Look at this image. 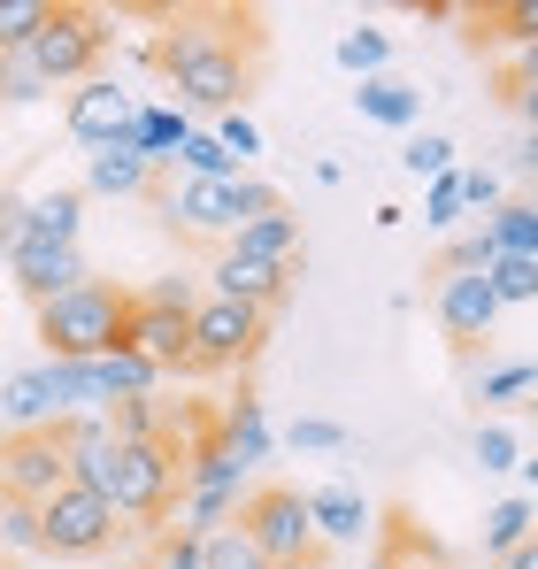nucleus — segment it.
Masks as SVG:
<instances>
[{"label": "nucleus", "instance_id": "f257e3e1", "mask_svg": "<svg viewBox=\"0 0 538 569\" xmlns=\"http://www.w3.org/2000/svg\"><path fill=\"white\" fill-rule=\"evenodd\" d=\"M155 70H162L170 108H185L192 123H216V116L247 108V86H255V31H247L239 16H178V23L155 39Z\"/></svg>", "mask_w": 538, "mask_h": 569}, {"label": "nucleus", "instance_id": "f03ea898", "mask_svg": "<svg viewBox=\"0 0 538 569\" xmlns=\"http://www.w3.org/2000/svg\"><path fill=\"white\" fill-rule=\"evenodd\" d=\"M70 485H86L116 516V531H155L178 508V447H170V431L162 439H108L70 462Z\"/></svg>", "mask_w": 538, "mask_h": 569}, {"label": "nucleus", "instance_id": "7ed1b4c3", "mask_svg": "<svg viewBox=\"0 0 538 569\" xmlns=\"http://www.w3.org/2000/svg\"><path fill=\"white\" fill-rule=\"evenodd\" d=\"M123 308H131V292L108 284V278H86L78 292L47 300V308H39L47 362H100V355H116V347H123Z\"/></svg>", "mask_w": 538, "mask_h": 569}, {"label": "nucleus", "instance_id": "20e7f679", "mask_svg": "<svg viewBox=\"0 0 538 569\" xmlns=\"http://www.w3.org/2000/svg\"><path fill=\"white\" fill-rule=\"evenodd\" d=\"M269 323H277V316L247 308V300H216V292H200L192 316H185V378L247 370V362L269 347Z\"/></svg>", "mask_w": 538, "mask_h": 569}, {"label": "nucleus", "instance_id": "39448f33", "mask_svg": "<svg viewBox=\"0 0 538 569\" xmlns=\"http://www.w3.org/2000/svg\"><path fill=\"white\" fill-rule=\"evenodd\" d=\"M247 539H255V555L269 569H308L316 562V531H308V500L292 492V485H247V500H239V516H231Z\"/></svg>", "mask_w": 538, "mask_h": 569}, {"label": "nucleus", "instance_id": "423d86ee", "mask_svg": "<svg viewBox=\"0 0 538 569\" xmlns=\"http://www.w3.org/2000/svg\"><path fill=\"white\" fill-rule=\"evenodd\" d=\"M108 16L100 8H47L39 39H31V62L54 78V86H86L100 78V54H108Z\"/></svg>", "mask_w": 538, "mask_h": 569}, {"label": "nucleus", "instance_id": "0eeeda50", "mask_svg": "<svg viewBox=\"0 0 538 569\" xmlns=\"http://www.w3.org/2000/svg\"><path fill=\"white\" fill-rule=\"evenodd\" d=\"M116 547V516L92 500L86 485H62L54 500H39V555H62V562H92Z\"/></svg>", "mask_w": 538, "mask_h": 569}, {"label": "nucleus", "instance_id": "6e6552de", "mask_svg": "<svg viewBox=\"0 0 538 569\" xmlns=\"http://www.w3.org/2000/svg\"><path fill=\"white\" fill-rule=\"evenodd\" d=\"M62 485H70V462H62L54 431H8V439H0V500L39 508V500H54Z\"/></svg>", "mask_w": 538, "mask_h": 569}, {"label": "nucleus", "instance_id": "1a4fd4ad", "mask_svg": "<svg viewBox=\"0 0 538 569\" xmlns=\"http://www.w3.org/2000/svg\"><path fill=\"white\" fill-rule=\"evenodd\" d=\"M131 108H139V93H131L123 78H86V86L70 93V108H62V123H70V139H78L86 154H100V147H123Z\"/></svg>", "mask_w": 538, "mask_h": 569}, {"label": "nucleus", "instance_id": "9d476101", "mask_svg": "<svg viewBox=\"0 0 538 569\" xmlns=\"http://www.w3.org/2000/svg\"><path fill=\"white\" fill-rule=\"evenodd\" d=\"M8 270H16V292H23L31 308H47V300H62V292H78V284L92 278L78 247H47V239H23V247L8 254Z\"/></svg>", "mask_w": 538, "mask_h": 569}, {"label": "nucleus", "instance_id": "9b49d317", "mask_svg": "<svg viewBox=\"0 0 538 569\" xmlns=\"http://www.w3.org/2000/svg\"><path fill=\"white\" fill-rule=\"evenodd\" d=\"M162 216L178 223L185 239H231L239 231V208H231V178L208 186V178H178L162 192Z\"/></svg>", "mask_w": 538, "mask_h": 569}, {"label": "nucleus", "instance_id": "f8f14e48", "mask_svg": "<svg viewBox=\"0 0 538 569\" xmlns=\"http://www.w3.org/2000/svg\"><path fill=\"white\" fill-rule=\"evenodd\" d=\"M439 323H447L454 347H469L500 323V300H492L485 270H439Z\"/></svg>", "mask_w": 538, "mask_h": 569}, {"label": "nucleus", "instance_id": "ddd939ff", "mask_svg": "<svg viewBox=\"0 0 538 569\" xmlns=\"http://www.w3.org/2000/svg\"><path fill=\"white\" fill-rule=\"evenodd\" d=\"M123 347H131L139 362H155L162 378H185V316L178 308H147V300L131 292V308H123Z\"/></svg>", "mask_w": 538, "mask_h": 569}, {"label": "nucleus", "instance_id": "4468645a", "mask_svg": "<svg viewBox=\"0 0 538 569\" xmlns=\"http://www.w3.org/2000/svg\"><path fill=\"white\" fill-rule=\"evenodd\" d=\"M216 447H223L247 477L277 455V423H269V408L255 400V392H239V400H223V408H216Z\"/></svg>", "mask_w": 538, "mask_h": 569}, {"label": "nucleus", "instance_id": "2eb2a0df", "mask_svg": "<svg viewBox=\"0 0 538 569\" xmlns=\"http://www.w3.org/2000/svg\"><path fill=\"white\" fill-rule=\"evenodd\" d=\"M223 254H247V262H269V270L300 278V216L269 208V216H255V223H239V231L223 239Z\"/></svg>", "mask_w": 538, "mask_h": 569}, {"label": "nucleus", "instance_id": "dca6fc26", "mask_svg": "<svg viewBox=\"0 0 538 569\" xmlns=\"http://www.w3.org/2000/svg\"><path fill=\"white\" fill-rule=\"evenodd\" d=\"M208 292H216V300H247V308L277 316V308H285V292H292V278H285V270H269V262H247V254H216Z\"/></svg>", "mask_w": 538, "mask_h": 569}, {"label": "nucleus", "instance_id": "f3484780", "mask_svg": "<svg viewBox=\"0 0 538 569\" xmlns=\"http://www.w3.org/2000/svg\"><path fill=\"white\" fill-rule=\"evenodd\" d=\"M185 131H192V116L185 108H170V100H147L139 93V108H131V131H123V147L147 162V170H170V154L185 147Z\"/></svg>", "mask_w": 538, "mask_h": 569}, {"label": "nucleus", "instance_id": "a211bd4d", "mask_svg": "<svg viewBox=\"0 0 538 569\" xmlns=\"http://www.w3.org/2000/svg\"><path fill=\"white\" fill-rule=\"evenodd\" d=\"M308 500V531L316 539H331V547H361V531H369V500H361L355 485H316V492H300Z\"/></svg>", "mask_w": 538, "mask_h": 569}, {"label": "nucleus", "instance_id": "6ab92c4d", "mask_svg": "<svg viewBox=\"0 0 538 569\" xmlns=\"http://www.w3.org/2000/svg\"><path fill=\"white\" fill-rule=\"evenodd\" d=\"M0 423L8 431H54L62 423V408L47 392V362H31V370H16V378L0 385Z\"/></svg>", "mask_w": 538, "mask_h": 569}, {"label": "nucleus", "instance_id": "aec40b11", "mask_svg": "<svg viewBox=\"0 0 538 569\" xmlns=\"http://www.w3.org/2000/svg\"><path fill=\"white\" fill-rule=\"evenodd\" d=\"M23 216H31V231H23V239H47V247H78V231H86V192H78V186L23 192Z\"/></svg>", "mask_w": 538, "mask_h": 569}, {"label": "nucleus", "instance_id": "412c9836", "mask_svg": "<svg viewBox=\"0 0 538 569\" xmlns=\"http://www.w3.org/2000/svg\"><path fill=\"white\" fill-rule=\"evenodd\" d=\"M355 108L369 116V123H385V131H416V116H424V93L408 86V78H361L355 86Z\"/></svg>", "mask_w": 538, "mask_h": 569}, {"label": "nucleus", "instance_id": "4be33fe9", "mask_svg": "<svg viewBox=\"0 0 538 569\" xmlns=\"http://www.w3.org/2000/svg\"><path fill=\"white\" fill-rule=\"evenodd\" d=\"M155 186V170L131 154V147H100V154H86V186L78 192H100V200H131V192Z\"/></svg>", "mask_w": 538, "mask_h": 569}, {"label": "nucleus", "instance_id": "5701e85b", "mask_svg": "<svg viewBox=\"0 0 538 569\" xmlns=\"http://www.w3.org/2000/svg\"><path fill=\"white\" fill-rule=\"evenodd\" d=\"M477 231H485V247H492V254H538V208L524 200V192H516V200H500Z\"/></svg>", "mask_w": 538, "mask_h": 569}, {"label": "nucleus", "instance_id": "b1692460", "mask_svg": "<svg viewBox=\"0 0 538 569\" xmlns=\"http://www.w3.org/2000/svg\"><path fill=\"white\" fill-rule=\"evenodd\" d=\"M92 378H100V400H147V392H162V370H155V362H139L131 347L100 355V362H92Z\"/></svg>", "mask_w": 538, "mask_h": 569}, {"label": "nucleus", "instance_id": "393cba45", "mask_svg": "<svg viewBox=\"0 0 538 569\" xmlns=\"http://www.w3.org/2000/svg\"><path fill=\"white\" fill-rule=\"evenodd\" d=\"M170 170H178V178H208V186H223V178H247V170H239V162L216 147V131H208V123H192V131H185V147L170 154Z\"/></svg>", "mask_w": 538, "mask_h": 569}, {"label": "nucleus", "instance_id": "a878e982", "mask_svg": "<svg viewBox=\"0 0 538 569\" xmlns=\"http://www.w3.org/2000/svg\"><path fill=\"white\" fill-rule=\"evenodd\" d=\"M339 70L347 78H385L392 70V31H377V23H355V31H339Z\"/></svg>", "mask_w": 538, "mask_h": 569}, {"label": "nucleus", "instance_id": "bb28decb", "mask_svg": "<svg viewBox=\"0 0 538 569\" xmlns=\"http://www.w3.org/2000/svg\"><path fill=\"white\" fill-rule=\"evenodd\" d=\"M47 392H54L62 416H100V408H108V400H100V378H92V362H47Z\"/></svg>", "mask_w": 538, "mask_h": 569}, {"label": "nucleus", "instance_id": "cd10ccee", "mask_svg": "<svg viewBox=\"0 0 538 569\" xmlns=\"http://www.w3.org/2000/svg\"><path fill=\"white\" fill-rule=\"evenodd\" d=\"M485 284H492L500 308H531L538 300V254H492L485 262Z\"/></svg>", "mask_w": 538, "mask_h": 569}, {"label": "nucleus", "instance_id": "c85d7f7f", "mask_svg": "<svg viewBox=\"0 0 538 569\" xmlns=\"http://www.w3.org/2000/svg\"><path fill=\"white\" fill-rule=\"evenodd\" d=\"M400 170L408 178H447V170H461V147H454L447 131H408V147H400Z\"/></svg>", "mask_w": 538, "mask_h": 569}, {"label": "nucleus", "instance_id": "c756f323", "mask_svg": "<svg viewBox=\"0 0 538 569\" xmlns=\"http://www.w3.org/2000/svg\"><path fill=\"white\" fill-rule=\"evenodd\" d=\"M100 416H108V439H162V431H170V408H162L155 392H147V400H108Z\"/></svg>", "mask_w": 538, "mask_h": 569}, {"label": "nucleus", "instance_id": "7c9ffc66", "mask_svg": "<svg viewBox=\"0 0 538 569\" xmlns=\"http://www.w3.org/2000/svg\"><path fill=\"white\" fill-rule=\"evenodd\" d=\"M516 547H531V500H524V492H508V500L485 516V555H500V562H508Z\"/></svg>", "mask_w": 538, "mask_h": 569}, {"label": "nucleus", "instance_id": "2f4dec72", "mask_svg": "<svg viewBox=\"0 0 538 569\" xmlns=\"http://www.w3.org/2000/svg\"><path fill=\"white\" fill-rule=\"evenodd\" d=\"M54 93V78L31 62V47H16V54H0V100H16V108H31V100Z\"/></svg>", "mask_w": 538, "mask_h": 569}, {"label": "nucleus", "instance_id": "473e14b6", "mask_svg": "<svg viewBox=\"0 0 538 569\" xmlns=\"http://www.w3.org/2000/svg\"><path fill=\"white\" fill-rule=\"evenodd\" d=\"M469 455H477V470H492V477H516V470H524V439H516L508 423H477Z\"/></svg>", "mask_w": 538, "mask_h": 569}, {"label": "nucleus", "instance_id": "72a5a7b5", "mask_svg": "<svg viewBox=\"0 0 538 569\" xmlns=\"http://www.w3.org/2000/svg\"><path fill=\"white\" fill-rule=\"evenodd\" d=\"M377 562H385V569H447V555H439V547H431V539H424L416 523H392V531H385V555H377Z\"/></svg>", "mask_w": 538, "mask_h": 569}, {"label": "nucleus", "instance_id": "f704fd0d", "mask_svg": "<svg viewBox=\"0 0 538 569\" xmlns=\"http://www.w3.org/2000/svg\"><path fill=\"white\" fill-rule=\"evenodd\" d=\"M200 569H269V562L255 555V539H247L239 523H223V531L200 539Z\"/></svg>", "mask_w": 538, "mask_h": 569}, {"label": "nucleus", "instance_id": "c9c22d12", "mask_svg": "<svg viewBox=\"0 0 538 569\" xmlns=\"http://www.w3.org/2000/svg\"><path fill=\"white\" fill-rule=\"evenodd\" d=\"M208 131H216V147H223V154H231L239 170H255V154H262V123H255L247 108H231V116H216Z\"/></svg>", "mask_w": 538, "mask_h": 569}, {"label": "nucleus", "instance_id": "e433bc0d", "mask_svg": "<svg viewBox=\"0 0 538 569\" xmlns=\"http://www.w3.org/2000/svg\"><path fill=\"white\" fill-rule=\"evenodd\" d=\"M524 392H531V362H524V355H516V362L477 370V400H485V408H516Z\"/></svg>", "mask_w": 538, "mask_h": 569}, {"label": "nucleus", "instance_id": "4c0bfd02", "mask_svg": "<svg viewBox=\"0 0 538 569\" xmlns=\"http://www.w3.org/2000/svg\"><path fill=\"white\" fill-rule=\"evenodd\" d=\"M277 439H285L292 455H339V447H347V431H339L331 416H292V423H285Z\"/></svg>", "mask_w": 538, "mask_h": 569}, {"label": "nucleus", "instance_id": "58836bf2", "mask_svg": "<svg viewBox=\"0 0 538 569\" xmlns=\"http://www.w3.org/2000/svg\"><path fill=\"white\" fill-rule=\"evenodd\" d=\"M39 23H47V0H0V54L31 47V39H39Z\"/></svg>", "mask_w": 538, "mask_h": 569}, {"label": "nucleus", "instance_id": "ea45409f", "mask_svg": "<svg viewBox=\"0 0 538 569\" xmlns=\"http://www.w3.org/2000/svg\"><path fill=\"white\" fill-rule=\"evenodd\" d=\"M454 192H461V216H492L508 192H500V170L485 162V170H454Z\"/></svg>", "mask_w": 538, "mask_h": 569}, {"label": "nucleus", "instance_id": "a19ab883", "mask_svg": "<svg viewBox=\"0 0 538 569\" xmlns=\"http://www.w3.org/2000/svg\"><path fill=\"white\" fill-rule=\"evenodd\" d=\"M0 547H8V555H39V508L0 500Z\"/></svg>", "mask_w": 538, "mask_h": 569}, {"label": "nucleus", "instance_id": "79ce46f5", "mask_svg": "<svg viewBox=\"0 0 538 569\" xmlns=\"http://www.w3.org/2000/svg\"><path fill=\"white\" fill-rule=\"evenodd\" d=\"M424 223H431V231H454V223H461V192H454V170L424 186Z\"/></svg>", "mask_w": 538, "mask_h": 569}, {"label": "nucleus", "instance_id": "37998d69", "mask_svg": "<svg viewBox=\"0 0 538 569\" xmlns=\"http://www.w3.org/2000/svg\"><path fill=\"white\" fill-rule=\"evenodd\" d=\"M231 208H239V223H255V216L285 208V200H277V186H262V178L247 170V178H231Z\"/></svg>", "mask_w": 538, "mask_h": 569}, {"label": "nucleus", "instance_id": "c03bdc74", "mask_svg": "<svg viewBox=\"0 0 538 569\" xmlns=\"http://www.w3.org/2000/svg\"><path fill=\"white\" fill-rule=\"evenodd\" d=\"M147 308H178V316H192V300H200V284L192 278H155L147 292H139Z\"/></svg>", "mask_w": 538, "mask_h": 569}, {"label": "nucleus", "instance_id": "a18cd8bd", "mask_svg": "<svg viewBox=\"0 0 538 569\" xmlns=\"http://www.w3.org/2000/svg\"><path fill=\"white\" fill-rule=\"evenodd\" d=\"M23 231H31V216H23V192H0V262L23 247Z\"/></svg>", "mask_w": 538, "mask_h": 569}, {"label": "nucleus", "instance_id": "49530a36", "mask_svg": "<svg viewBox=\"0 0 538 569\" xmlns=\"http://www.w3.org/2000/svg\"><path fill=\"white\" fill-rule=\"evenodd\" d=\"M485 262H492V247H485V231H461V239L447 247V270H485Z\"/></svg>", "mask_w": 538, "mask_h": 569}, {"label": "nucleus", "instance_id": "de8ad7c7", "mask_svg": "<svg viewBox=\"0 0 538 569\" xmlns=\"http://www.w3.org/2000/svg\"><path fill=\"white\" fill-rule=\"evenodd\" d=\"M155 569H200V539H178V531H170V539H162V562Z\"/></svg>", "mask_w": 538, "mask_h": 569}, {"label": "nucleus", "instance_id": "09e8293b", "mask_svg": "<svg viewBox=\"0 0 538 569\" xmlns=\"http://www.w3.org/2000/svg\"><path fill=\"white\" fill-rule=\"evenodd\" d=\"M508 569H538V555H531V547H516V555H508Z\"/></svg>", "mask_w": 538, "mask_h": 569}, {"label": "nucleus", "instance_id": "8fccbe9b", "mask_svg": "<svg viewBox=\"0 0 538 569\" xmlns=\"http://www.w3.org/2000/svg\"><path fill=\"white\" fill-rule=\"evenodd\" d=\"M361 569H385V562H377V555H369V562H361Z\"/></svg>", "mask_w": 538, "mask_h": 569}, {"label": "nucleus", "instance_id": "3c124183", "mask_svg": "<svg viewBox=\"0 0 538 569\" xmlns=\"http://www.w3.org/2000/svg\"><path fill=\"white\" fill-rule=\"evenodd\" d=\"M0 439H8V423H0Z\"/></svg>", "mask_w": 538, "mask_h": 569}]
</instances>
